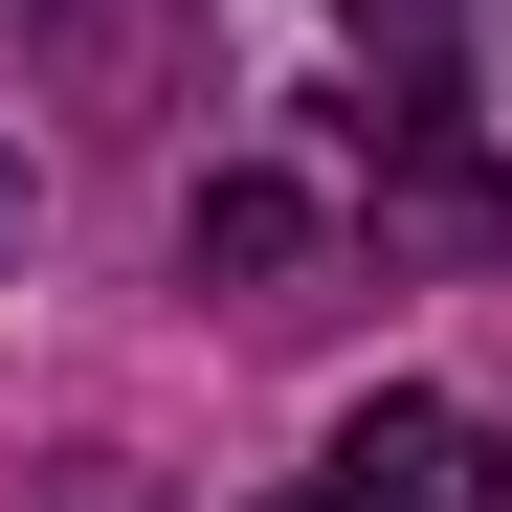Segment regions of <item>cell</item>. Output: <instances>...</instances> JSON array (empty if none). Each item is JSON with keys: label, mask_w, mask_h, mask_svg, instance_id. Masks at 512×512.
Returning a JSON list of instances; mask_svg holds the SVG:
<instances>
[{"label": "cell", "mask_w": 512, "mask_h": 512, "mask_svg": "<svg viewBox=\"0 0 512 512\" xmlns=\"http://www.w3.org/2000/svg\"><path fill=\"white\" fill-rule=\"evenodd\" d=\"M446 23H468V0H379V45H357V134L401 156V223L423 245H512V179H490V156H468V90H446Z\"/></svg>", "instance_id": "1"}, {"label": "cell", "mask_w": 512, "mask_h": 512, "mask_svg": "<svg viewBox=\"0 0 512 512\" xmlns=\"http://www.w3.org/2000/svg\"><path fill=\"white\" fill-rule=\"evenodd\" d=\"M268 512H512V446H490L468 401H357Z\"/></svg>", "instance_id": "2"}, {"label": "cell", "mask_w": 512, "mask_h": 512, "mask_svg": "<svg viewBox=\"0 0 512 512\" xmlns=\"http://www.w3.org/2000/svg\"><path fill=\"white\" fill-rule=\"evenodd\" d=\"M179 245H201L223 290H290V268H312L334 223H312V179H201V223H179Z\"/></svg>", "instance_id": "3"}, {"label": "cell", "mask_w": 512, "mask_h": 512, "mask_svg": "<svg viewBox=\"0 0 512 512\" xmlns=\"http://www.w3.org/2000/svg\"><path fill=\"white\" fill-rule=\"evenodd\" d=\"M67 512H156V490H134V468H67Z\"/></svg>", "instance_id": "4"}]
</instances>
